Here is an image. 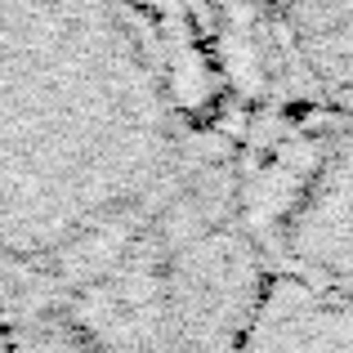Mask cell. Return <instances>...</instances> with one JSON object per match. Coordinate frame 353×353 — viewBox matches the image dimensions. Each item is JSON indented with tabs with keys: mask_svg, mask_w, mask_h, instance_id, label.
Instances as JSON below:
<instances>
[{
	"mask_svg": "<svg viewBox=\"0 0 353 353\" xmlns=\"http://www.w3.org/2000/svg\"><path fill=\"white\" fill-rule=\"evenodd\" d=\"M268 273L233 125L134 0H0V353H241Z\"/></svg>",
	"mask_w": 353,
	"mask_h": 353,
	"instance_id": "6da1fadb",
	"label": "cell"
},
{
	"mask_svg": "<svg viewBox=\"0 0 353 353\" xmlns=\"http://www.w3.org/2000/svg\"><path fill=\"white\" fill-rule=\"evenodd\" d=\"M237 183L268 273L353 300V125L255 112L233 125Z\"/></svg>",
	"mask_w": 353,
	"mask_h": 353,
	"instance_id": "7a4b0ae2",
	"label": "cell"
},
{
	"mask_svg": "<svg viewBox=\"0 0 353 353\" xmlns=\"http://www.w3.org/2000/svg\"><path fill=\"white\" fill-rule=\"evenodd\" d=\"M228 103L353 125V0H241Z\"/></svg>",
	"mask_w": 353,
	"mask_h": 353,
	"instance_id": "3957f363",
	"label": "cell"
},
{
	"mask_svg": "<svg viewBox=\"0 0 353 353\" xmlns=\"http://www.w3.org/2000/svg\"><path fill=\"white\" fill-rule=\"evenodd\" d=\"M148 23L170 45L174 63L183 68L188 85L219 121L233 125L228 103V59L237 41L241 0H134Z\"/></svg>",
	"mask_w": 353,
	"mask_h": 353,
	"instance_id": "277c9868",
	"label": "cell"
},
{
	"mask_svg": "<svg viewBox=\"0 0 353 353\" xmlns=\"http://www.w3.org/2000/svg\"><path fill=\"white\" fill-rule=\"evenodd\" d=\"M241 353H353V300L273 277Z\"/></svg>",
	"mask_w": 353,
	"mask_h": 353,
	"instance_id": "5b68a950",
	"label": "cell"
}]
</instances>
